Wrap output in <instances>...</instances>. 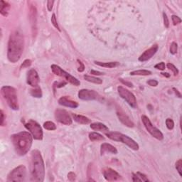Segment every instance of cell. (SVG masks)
<instances>
[{
    "instance_id": "36",
    "label": "cell",
    "mask_w": 182,
    "mask_h": 182,
    "mask_svg": "<svg viewBox=\"0 0 182 182\" xmlns=\"http://www.w3.org/2000/svg\"><path fill=\"white\" fill-rule=\"evenodd\" d=\"M31 65V61L30 59H27L25 60L23 62V63L21 65V68H29L30 66Z\"/></svg>"
},
{
    "instance_id": "43",
    "label": "cell",
    "mask_w": 182,
    "mask_h": 182,
    "mask_svg": "<svg viewBox=\"0 0 182 182\" xmlns=\"http://www.w3.org/2000/svg\"><path fill=\"white\" fill-rule=\"evenodd\" d=\"M120 80L121 81V83H123V84L127 85V86H128V87H133V85H132V83L128 82V81H125V80H123V79H120Z\"/></svg>"
},
{
    "instance_id": "44",
    "label": "cell",
    "mask_w": 182,
    "mask_h": 182,
    "mask_svg": "<svg viewBox=\"0 0 182 182\" xmlns=\"http://www.w3.org/2000/svg\"><path fill=\"white\" fill-rule=\"evenodd\" d=\"M91 74L95 75V76H102V75H103L104 73H102V72L96 71V70H92L91 71Z\"/></svg>"
},
{
    "instance_id": "21",
    "label": "cell",
    "mask_w": 182,
    "mask_h": 182,
    "mask_svg": "<svg viewBox=\"0 0 182 182\" xmlns=\"http://www.w3.org/2000/svg\"><path fill=\"white\" fill-rule=\"evenodd\" d=\"M91 128L95 131H100L108 132H109V128L104 124L100 123H95L91 124Z\"/></svg>"
},
{
    "instance_id": "17",
    "label": "cell",
    "mask_w": 182,
    "mask_h": 182,
    "mask_svg": "<svg viewBox=\"0 0 182 182\" xmlns=\"http://www.w3.org/2000/svg\"><path fill=\"white\" fill-rule=\"evenodd\" d=\"M159 46L157 44L153 45L151 48L147 49L142 53V55L139 57V61L140 62H145L147 61H149V59L153 57V55H155V53L157 52Z\"/></svg>"
},
{
    "instance_id": "41",
    "label": "cell",
    "mask_w": 182,
    "mask_h": 182,
    "mask_svg": "<svg viewBox=\"0 0 182 182\" xmlns=\"http://www.w3.org/2000/svg\"><path fill=\"white\" fill-rule=\"evenodd\" d=\"M76 175L73 172H70L69 174H68V179L70 181H75L76 180Z\"/></svg>"
},
{
    "instance_id": "29",
    "label": "cell",
    "mask_w": 182,
    "mask_h": 182,
    "mask_svg": "<svg viewBox=\"0 0 182 182\" xmlns=\"http://www.w3.org/2000/svg\"><path fill=\"white\" fill-rule=\"evenodd\" d=\"M44 127L46 130H51V131L56 130V126H55V125L53 123V122H51V121H47L46 123H44Z\"/></svg>"
},
{
    "instance_id": "11",
    "label": "cell",
    "mask_w": 182,
    "mask_h": 182,
    "mask_svg": "<svg viewBox=\"0 0 182 182\" xmlns=\"http://www.w3.org/2000/svg\"><path fill=\"white\" fill-rule=\"evenodd\" d=\"M55 119L59 123L65 125H70L73 123V120L68 112L63 109H56L55 111Z\"/></svg>"
},
{
    "instance_id": "3",
    "label": "cell",
    "mask_w": 182,
    "mask_h": 182,
    "mask_svg": "<svg viewBox=\"0 0 182 182\" xmlns=\"http://www.w3.org/2000/svg\"><path fill=\"white\" fill-rule=\"evenodd\" d=\"M12 145L16 153L19 156L27 155L31 149L33 137L28 132H20L11 136Z\"/></svg>"
},
{
    "instance_id": "26",
    "label": "cell",
    "mask_w": 182,
    "mask_h": 182,
    "mask_svg": "<svg viewBox=\"0 0 182 182\" xmlns=\"http://www.w3.org/2000/svg\"><path fill=\"white\" fill-rule=\"evenodd\" d=\"M89 139L92 142H95V141L104 140L105 137L102 134L98 133V132H91L89 134Z\"/></svg>"
},
{
    "instance_id": "5",
    "label": "cell",
    "mask_w": 182,
    "mask_h": 182,
    "mask_svg": "<svg viewBox=\"0 0 182 182\" xmlns=\"http://www.w3.org/2000/svg\"><path fill=\"white\" fill-rule=\"evenodd\" d=\"M105 135L109 139L112 140L115 142H120L123 144H125L127 146L130 147V149H133L134 151H137L140 146L134 140H132L131 137L127 135L123 134L117 132H108L105 133Z\"/></svg>"
},
{
    "instance_id": "4",
    "label": "cell",
    "mask_w": 182,
    "mask_h": 182,
    "mask_svg": "<svg viewBox=\"0 0 182 182\" xmlns=\"http://www.w3.org/2000/svg\"><path fill=\"white\" fill-rule=\"evenodd\" d=\"M1 94L10 108L14 110H19L18 97H17L16 90L14 87L9 85H4L1 88Z\"/></svg>"
},
{
    "instance_id": "45",
    "label": "cell",
    "mask_w": 182,
    "mask_h": 182,
    "mask_svg": "<svg viewBox=\"0 0 182 182\" xmlns=\"http://www.w3.org/2000/svg\"><path fill=\"white\" fill-rule=\"evenodd\" d=\"M0 113H1V123H0V124H1L2 126H3L4 125V115L3 111H2V110L0 111Z\"/></svg>"
},
{
    "instance_id": "30",
    "label": "cell",
    "mask_w": 182,
    "mask_h": 182,
    "mask_svg": "<svg viewBox=\"0 0 182 182\" xmlns=\"http://www.w3.org/2000/svg\"><path fill=\"white\" fill-rule=\"evenodd\" d=\"M177 51H178V44L176 42H172L170 46V53L174 55L177 53Z\"/></svg>"
},
{
    "instance_id": "19",
    "label": "cell",
    "mask_w": 182,
    "mask_h": 182,
    "mask_svg": "<svg viewBox=\"0 0 182 182\" xmlns=\"http://www.w3.org/2000/svg\"><path fill=\"white\" fill-rule=\"evenodd\" d=\"M106 152L117 155V149L110 144H108V143H103V144L101 145V147H100V153H101V155H102Z\"/></svg>"
},
{
    "instance_id": "31",
    "label": "cell",
    "mask_w": 182,
    "mask_h": 182,
    "mask_svg": "<svg viewBox=\"0 0 182 182\" xmlns=\"http://www.w3.org/2000/svg\"><path fill=\"white\" fill-rule=\"evenodd\" d=\"M51 23H52V24L54 26V27L55 28V29H57L58 30H59V31H61V29H60V27L59 24H58L57 23V19H56V16H55V14H52V16H51Z\"/></svg>"
},
{
    "instance_id": "10",
    "label": "cell",
    "mask_w": 182,
    "mask_h": 182,
    "mask_svg": "<svg viewBox=\"0 0 182 182\" xmlns=\"http://www.w3.org/2000/svg\"><path fill=\"white\" fill-rule=\"evenodd\" d=\"M117 92L120 97L125 100L132 108H137V100L135 96L129 90L126 89L123 86L117 87Z\"/></svg>"
},
{
    "instance_id": "15",
    "label": "cell",
    "mask_w": 182,
    "mask_h": 182,
    "mask_svg": "<svg viewBox=\"0 0 182 182\" xmlns=\"http://www.w3.org/2000/svg\"><path fill=\"white\" fill-rule=\"evenodd\" d=\"M103 176L105 180L108 181H116L122 179V177L120 174L111 168L105 169L103 170Z\"/></svg>"
},
{
    "instance_id": "13",
    "label": "cell",
    "mask_w": 182,
    "mask_h": 182,
    "mask_svg": "<svg viewBox=\"0 0 182 182\" xmlns=\"http://www.w3.org/2000/svg\"><path fill=\"white\" fill-rule=\"evenodd\" d=\"M29 19L31 25L32 35L33 37L36 36L37 34V12H36V8L35 6L31 5L29 9Z\"/></svg>"
},
{
    "instance_id": "38",
    "label": "cell",
    "mask_w": 182,
    "mask_h": 182,
    "mask_svg": "<svg viewBox=\"0 0 182 182\" xmlns=\"http://www.w3.org/2000/svg\"><path fill=\"white\" fill-rule=\"evenodd\" d=\"M155 68L156 69L160 70H164L165 69V63L164 62H160V63H157V65H155Z\"/></svg>"
},
{
    "instance_id": "34",
    "label": "cell",
    "mask_w": 182,
    "mask_h": 182,
    "mask_svg": "<svg viewBox=\"0 0 182 182\" xmlns=\"http://www.w3.org/2000/svg\"><path fill=\"white\" fill-rule=\"evenodd\" d=\"M176 169L178 171L179 175H180L181 177H182V173H181V171H182V160L181 159H179L178 161L176 162Z\"/></svg>"
},
{
    "instance_id": "40",
    "label": "cell",
    "mask_w": 182,
    "mask_h": 182,
    "mask_svg": "<svg viewBox=\"0 0 182 182\" xmlns=\"http://www.w3.org/2000/svg\"><path fill=\"white\" fill-rule=\"evenodd\" d=\"M158 81L156 80H154V79H150V80H149L147 81V84L149 85H150V86H152V87H156L158 85Z\"/></svg>"
},
{
    "instance_id": "27",
    "label": "cell",
    "mask_w": 182,
    "mask_h": 182,
    "mask_svg": "<svg viewBox=\"0 0 182 182\" xmlns=\"http://www.w3.org/2000/svg\"><path fill=\"white\" fill-rule=\"evenodd\" d=\"M131 76H150L152 75V72L150 70H134L130 73Z\"/></svg>"
},
{
    "instance_id": "24",
    "label": "cell",
    "mask_w": 182,
    "mask_h": 182,
    "mask_svg": "<svg viewBox=\"0 0 182 182\" xmlns=\"http://www.w3.org/2000/svg\"><path fill=\"white\" fill-rule=\"evenodd\" d=\"M94 63H95L96 65H98L99 66H101V67L108 68H115L119 65L118 62H108V63H102V62L95 61Z\"/></svg>"
},
{
    "instance_id": "2",
    "label": "cell",
    "mask_w": 182,
    "mask_h": 182,
    "mask_svg": "<svg viewBox=\"0 0 182 182\" xmlns=\"http://www.w3.org/2000/svg\"><path fill=\"white\" fill-rule=\"evenodd\" d=\"M31 181L42 182L45 177V165L41 154L38 149H34L31 153L30 163Z\"/></svg>"
},
{
    "instance_id": "22",
    "label": "cell",
    "mask_w": 182,
    "mask_h": 182,
    "mask_svg": "<svg viewBox=\"0 0 182 182\" xmlns=\"http://www.w3.org/2000/svg\"><path fill=\"white\" fill-rule=\"evenodd\" d=\"M9 9L10 4H9L8 2L1 0V1H0V13H1L2 16H7Z\"/></svg>"
},
{
    "instance_id": "20",
    "label": "cell",
    "mask_w": 182,
    "mask_h": 182,
    "mask_svg": "<svg viewBox=\"0 0 182 182\" xmlns=\"http://www.w3.org/2000/svg\"><path fill=\"white\" fill-rule=\"evenodd\" d=\"M72 117L73 118L74 121H76V123L81 125H87L91 123V120L89 118H87V117L83 116V115H77V114H72Z\"/></svg>"
},
{
    "instance_id": "37",
    "label": "cell",
    "mask_w": 182,
    "mask_h": 182,
    "mask_svg": "<svg viewBox=\"0 0 182 182\" xmlns=\"http://www.w3.org/2000/svg\"><path fill=\"white\" fill-rule=\"evenodd\" d=\"M77 62H78V71L80 72V73H82L85 70V66L83 63L80 60L78 59L77 60Z\"/></svg>"
},
{
    "instance_id": "35",
    "label": "cell",
    "mask_w": 182,
    "mask_h": 182,
    "mask_svg": "<svg viewBox=\"0 0 182 182\" xmlns=\"http://www.w3.org/2000/svg\"><path fill=\"white\" fill-rule=\"evenodd\" d=\"M172 19L173 24H174V26L179 24V23L181 22V19L179 18L178 16H176V15H172Z\"/></svg>"
},
{
    "instance_id": "33",
    "label": "cell",
    "mask_w": 182,
    "mask_h": 182,
    "mask_svg": "<svg viewBox=\"0 0 182 182\" xmlns=\"http://www.w3.org/2000/svg\"><path fill=\"white\" fill-rule=\"evenodd\" d=\"M167 68L170 70H172V71L173 72V73H174V76H177V75L179 74V70L177 69L176 66L173 65L172 63H168L167 64Z\"/></svg>"
},
{
    "instance_id": "8",
    "label": "cell",
    "mask_w": 182,
    "mask_h": 182,
    "mask_svg": "<svg viewBox=\"0 0 182 182\" xmlns=\"http://www.w3.org/2000/svg\"><path fill=\"white\" fill-rule=\"evenodd\" d=\"M27 171L23 165L14 168L7 176V181H24L27 178Z\"/></svg>"
},
{
    "instance_id": "47",
    "label": "cell",
    "mask_w": 182,
    "mask_h": 182,
    "mask_svg": "<svg viewBox=\"0 0 182 182\" xmlns=\"http://www.w3.org/2000/svg\"><path fill=\"white\" fill-rule=\"evenodd\" d=\"M162 74L164 76L166 77V78H169V77H170V74L168 73H162Z\"/></svg>"
},
{
    "instance_id": "46",
    "label": "cell",
    "mask_w": 182,
    "mask_h": 182,
    "mask_svg": "<svg viewBox=\"0 0 182 182\" xmlns=\"http://www.w3.org/2000/svg\"><path fill=\"white\" fill-rule=\"evenodd\" d=\"M173 90H174V93L177 95V97H179V98H181V93L179 92L178 90H177L176 88H174H174H173Z\"/></svg>"
},
{
    "instance_id": "18",
    "label": "cell",
    "mask_w": 182,
    "mask_h": 182,
    "mask_svg": "<svg viewBox=\"0 0 182 182\" xmlns=\"http://www.w3.org/2000/svg\"><path fill=\"white\" fill-rule=\"evenodd\" d=\"M59 103L62 106L70 108H77L79 105L78 102L71 100L68 96H63V97H61L59 100Z\"/></svg>"
},
{
    "instance_id": "32",
    "label": "cell",
    "mask_w": 182,
    "mask_h": 182,
    "mask_svg": "<svg viewBox=\"0 0 182 182\" xmlns=\"http://www.w3.org/2000/svg\"><path fill=\"white\" fill-rule=\"evenodd\" d=\"M166 127L168 128V130H173V128L174 127V121H173L172 119H170V118H168L166 120Z\"/></svg>"
},
{
    "instance_id": "14",
    "label": "cell",
    "mask_w": 182,
    "mask_h": 182,
    "mask_svg": "<svg viewBox=\"0 0 182 182\" xmlns=\"http://www.w3.org/2000/svg\"><path fill=\"white\" fill-rule=\"evenodd\" d=\"M40 81L39 76L37 71L34 69L29 70V71L27 73V82L31 87H36L38 86V83Z\"/></svg>"
},
{
    "instance_id": "25",
    "label": "cell",
    "mask_w": 182,
    "mask_h": 182,
    "mask_svg": "<svg viewBox=\"0 0 182 182\" xmlns=\"http://www.w3.org/2000/svg\"><path fill=\"white\" fill-rule=\"evenodd\" d=\"M83 78H84L85 80L88 81V82L95 83V84L100 85L102 83V80H101L100 78H96V77L88 76V75H85V76H83Z\"/></svg>"
},
{
    "instance_id": "1",
    "label": "cell",
    "mask_w": 182,
    "mask_h": 182,
    "mask_svg": "<svg viewBox=\"0 0 182 182\" xmlns=\"http://www.w3.org/2000/svg\"><path fill=\"white\" fill-rule=\"evenodd\" d=\"M24 48V38L19 30H15L10 34L8 41L7 59L12 63L20 60Z\"/></svg>"
},
{
    "instance_id": "16",
    "label": "cell",
    "mask_w": 182,
    "mask_h": 182,
    "mask_svg": "<svg viewBox=\"0 0 182 182\" xmlns=\"http://www.w3.org/2000/svg\"><path fill=\"white\" fill-rule=\"evenodd\" d=\"M117 116L118 117L119 120L124 125L128 127H133L134 126V124L133 123L130 117L124 112V111L122 110L120 108H118L117 109Z\"/></svg>"
},
{
    "instance_id": "6",
    "label": "cell",
    "mask_w": 182,
    "mask_h": 182,
    "mask_svg": "<svg viewBox=\"0 0 182 182\" xmlns=\"http://www.w3.org/2000/svg\"><path fill=\"white\" fill-rule=\"evenodd\" d=\"M51 70L55 75H56L58 76L62 77V78H65L66 81H68V83H71L72 85H75V86H79L80 85V82L76 78H75L74 76H73L70 73H68L65 70L62 69V68L60 67V66L55 65V64H53L52 66H51Z\"/></svg>"
},
{
    "instance_id": "7",
    "label": "cell",
    "mask_w": 182,
    "mask_h": 182,
    "mask_svg": "<svg viewBox=\"0 0 182 182\" xmlns=\"http://www.w3.org/2000/svg\"><path fill=\"white\" fill-rule=\"evenodd\" d=\"M24 126L31 134L33 138L36 140H43V137H44L43 130L37 122L34 120H29L27 123L24 124Z\"/></svg>"
},
{
    "instance_id": "42",
    "label": "cell",
    "mask_w": 182,
    "mask_h": 182,
    "mask_svg": "<svg viewBox=\"0 0 182 182\" xmlns=\"http://www.w3.org/2000/svg\"><path fill=\"white\" fill-rule=\"evenodd\" d=\"M54 1H48L47 2V8H48V10L49 12H51V10L53 9V4H54Z\"/></svg>"
},
{
    "instance_id": "23",
    "label": "cell",
    "mask_w": 182,
    "mask_h": 182,
    "mask_svg": "<svg viewBox=\"0 0 182 182\" xmlns=\"http://www.w3.org/2000/svg\"><path fill=\"white\" fill-rule=\"evenodd\" d=\"M132 181H149V179L146 175L140 172H137L132 174Z\"/></svg>"
},
{
    "instance_id": "12",
    "label": "cell",
    "mask_w": 182,
    "mask_h": 182,
    "mask_svg": "<svg viewBox=\"0 0 182 182\" xmlns=\"http://www.w3.org/2000/svg\"><path fill=\"white\" fill-rule=\"evenodd\" d=\"M78 98L83 100H99L101 98L97 92L88 89H82L78 92Z\"/></svg>"
},
{
    "instance_id": "28",
    "label": "cell",
    "mask_w": 182,
    "mask_h": 182,
    "mask_svg": "<svg viewBox=\"0 0 182 182\" xmlns=\"http://www.w3.org/2000/svg\"><path fill=\"white\" fill-rule=\"evenodd\" d=\"M30 93H31V95L33 96L34 98H42V91H41V87H34V89H31V91H30Z\"/></svg>"
},
{
    "instance_id": "9",
    "label": "cell",
    "mask_w": 182,
    "mask_h": 182,
    "mask_svg": "<svg viewBox=\"0 0 182 182\" xmlns=\"http://www.w3.org/2000/svg\"><path fill=\"white\" fill-rule=\"evenodd\" d=\"M142 121L143 125H145V128L147 130V132L151 134L152 136L157 139L158 140H162L164 139V135L162 132L160 130L155 127L152 123L150 120L148 118V117L143 115L142 116Z\"/></svg>"
},
{
    "instance_id": "39",
    "label": "cell",
    "mask_w": 182,
    "mask_h": 182,
    "mask_svg": "<svg viewBox=\"0 0 182 182\" xmlns=\"http://www.w3.org/2000/svg\"><path fill=\"white\" fill-rule=\"evenodd\" d=\"M163 19H164V26H165L166 28H169V27H170V21H169L167 15H166L164 12L163 13Z\"/></svg>"
}]
</instances>
